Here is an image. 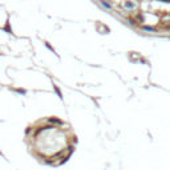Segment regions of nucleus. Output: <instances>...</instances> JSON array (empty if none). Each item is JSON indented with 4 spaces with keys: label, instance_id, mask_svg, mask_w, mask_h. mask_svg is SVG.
<instances>
[{
    "label": "nucleus",
    "instance_id": "f257e3e1",
    "mask_svg": "<svg viewBox=\"0 0 170 170\" xmlns=\"http://www.w3.org/2000/svg\"><path fill=\"white\" fill-rule=\"evenodd\" d=\"M48 122L52 124V125H59V126H63L64 124H65L63 120L57 118V117H49V118H48Z\"/></svg>",
    "mask_w": 170,
    "mask_h": 170
},
{
    "label": "nucleus",
    "instance_id": "f03ea898",
    "mask_svg": "<svg viewBox=\"0 0 170 170\" xmlns=\"http://www.w3.org/2000/svg\"><path fill=\"white\" fill-rule=\"evenodd\" d=\"M53 90H55V92H56V94H57V96H59V98H61V100H63V93H61L60 88L57 87L56 84H53Z\"/></svg>",
    "mask_w": 170,
    "mask_h": 170
},
{
    "label": "nucleus",
    "instance_id": "7ed1b4c3",
    "mask_svg": "<svg viewBox=\"0 0 170 170\" xmlns=\"http://www.w3.org/2000/svg\"><path fill=\"white\" fill-rule=\"evenodd\" d=\"M14 90L16 92V93H19V94H27V90L23 89V88H15Z\"/></svg>",
    "mask_w": 170,
    "mask_h": 170
},
{
    "label": "nucleus",
    "instance_id": "20e7f679",
    "mask_svg": "<svg viewBox=\"0 0 170 170\" xmlns=\"http://www.w3.org/2000/svg\"><path fill=\"white\" fill-rule=\"evenodd\" d=\"M3 31H7V33H14L12 32V28H9V23L7 21V24H5V27H3Z\"/></svg>",
    "mask_w": 170,
    "mask_h": 170
},
{
    "label": "nucleus",
    "instance_id": "39448f33",
    "mask_svg": "<svg viewBox=\"0 0 170 170\" xmlns=\"http://www.w3.org/2000/svg\"><path fill=\"white\" fill-rule=\"evenodd\" d=\"M142 29L143 31H150V32H156V28L154 27H147V25H142Z\"/></svg>",
    "mask_w": 170,
    "mask_h": 170
},
{
    "label": "nucleus",
    "instance_id": "423d86ee",
    "mask_svg": "<svg viewBox=\"0 0 170 170\" xmlns=\"http://www.w3.org/2000/svg\"><path fill=\"white\" fill-rule=\"evenodd\" d=\"M44 44H45V47H47L48 48V49H49L51 51V52H53V53H56V51H55V48L53 47H52V45H51V44L49 43H48V41H45V43H44ZM57 55V53H56Z\"/></svg>",
    "mask_w": 170,
    "mask_h": 170
},
{
    "label": "nucleus",
    "instance_id": "0eeeda50",
    "mask_svg": "<svg viewBox=\"0 0 170 170\" xmlns=\"http://www.w3.org/2000/svg\"><path fill=\"white\" fill-rule=\"evenodd\" d=\"M100 3L102 4V5H104L105 8H108V9H110V8H112V5H110V4L108 3V1H105V0H100Z\"/></svg>",
    "mask_w": 170,
    "mask_h": 170
},
{
    "label": "nucleus",
    "instance_id": "6e6552de",
    "mask_svg": "<svg viewBox=\"0 0 170 170\" xmlns=\"http://www.w3.org/2000/svg\"><path fill=\"white\" fill-rule=\"evenodd\" d=\"M128 21H129L130 25H137V24H138L136 19H132V17H128Z\"/></svg>",
    "mask_w": 170,
    "mask_h": 170
},
{
    "label": "nucleus",
    "instance_id": "1a4fd4ad",
    "mask_svg": "<svg viewBox=\"0 0 170 170\" xmlns=\"http://www.w3.org/2000/svg\"><path fill=\"white\" fill-rule=\"evenodd\" d=\"M125 7H126V8H130V9H132V8H134V4H133V3H130V1H125Z\"/></svg>",
    "mask_w": 170,
    "mask_h": 170
},
{
    "label": "nucleus",
    "instance_id": "9d476101",
    "mask_svg": "<svg viewBox=\"0 0 170 170\" xmlns=\"http://www.w3.org/2000/svg\"><path fill=\"white\" fill-rule=\"evenodd\" d=\"M73 152H74V145H69V146H68V153L72 154Z\"/></svg>",
    "mask_w": 170,
    "mask_h": 170
},
{
    "label": "nucleus",
    "instance_id": "9b49d317",
    "mask_svg": "<svg viewBox=\"0 0 170 170\" xmlns=\"http://www.w3.org/2000/svg\"><path fill=\"white\" fill-rule=\"evenodd\" d=\"M0 156H1V157H4V156H3V153H1V150H0Z\"/></svg>",
    "mask_w": 170,
    "mask_h": 170
}]
</instances>
